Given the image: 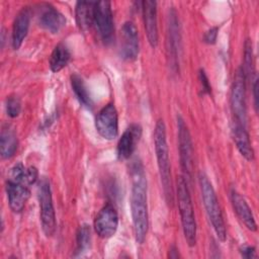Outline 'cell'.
<instances>
[{
	"mask_svg": "<svg viewBox=\"0 0 259 259\" xmlns=\"http://www.w3.org/2000/svg\"><path fill=\"white\" fill-rule=\"evenodd\" d=\"M131 177V210L134 233L137 243L143 244L148 233L149 217L147 203V179L141 162L136 161L132 165Z\"/></svg>",
	"mask_w": 259,
	"mask_h": 259,
	"instance_id": "cell-1",
	"label": "cell"
},
{
	"mask_svg": "<svg viewBox=\"0 0 259 259\" xmlns=\"http://www.w3.org/2000/svg\"><path fill=\"white\" fill-rule=\"evenodd\" d=\"M154 145L165 200L169 206H173L174 192L171 180V167L166 136V125L163 119H159L156 122L154 130Z\"/></svg>",
	"mask_w": 259,
	"mask_h": 259,
	"instance_id": "cell-2",
	"label": "cell"
},
{
	"mask_svg": "<svg viewBox=\"0 0 259 259\" xmlns=\"http://www.w3.org/2000/svg\"><path fill=\"white\" fill-rule=\"evenodd\" d=\"M176 195L183 235L188 246L193 247L196 244L197 228L187 181L183 176H179L177 179Z\"/></svg>",
	"mask_w": 259,
	"mask_h": 259,
	"instance_id": "cell-3",
	"label": "cell"
},
{
	"mask_svg": "<svg viewBox=\"0 0 259 259\" xmlns=\"http://www.w3.org/2000/svg\"><path fill=\"white\" fill-rule=\"evenodd\" d=\"M199 186L203 205L208 217V220L219 238L220 241L224 242L227 238L226 226L223 218V213L219 204V200L213 189L211 182L204 173H199L198 176Z\"/></svg>",
	"mask_w": 259,
	"mask_h": 259,
	"instance_id": "cell-4",
	"label": "cell"
},
{
	"mask_svg": "<svg viewBox=\"0 0 259 259\" xmlns=\"http://www.w3.org/2000/svg\"><path fill=\"white\" fill-rule=\"evenodd\" d=\"M37 196L39 202V217L41 229L47 237H51L55 234L57 223L51 185L50 181L46 177L41 178L39 181Z\"/></svg>",
	"mask_w": 259,
	"mask_h": 259,
	"instance_id": "cell-5",
	"label": "cell"
},
{
	"mask_svg": "<svg viewBox=\"0 0 259 259\" xmlns=\"http://www.w3.org/2000/svg\"><path fill=\"white\" fill-rule=\"evenodd\" d=\"M178 128V147L180 155V164L185 180L192 178L193 172V146L189 130L181 115H177Z\"/></svg>",
	"mask_w": 259,
	"mask_h": 259,
	"instance_id": "cell-6",
	"label": "cell"
},
{
	"mask_svg": "<svg viewBox=\"0 0 259 259\" xmlns=\"http://www.w3.org/2000/svg\"><path fill=\"white\" fill-rule=\"evenodd\" d=\"M231 109L234 114L236 123L246 126L247 123V106H246V79L242 69L236 72L230 97Z\"/></svg>",
	"mask_w": 259,
	"mask_h": 259,
	"instance_id": "cell-7",
	"label": "cell"
},
{
	"mask_svg": "<svg viewBox=\"0 0 259 259\" xmlns=\"http://www.w3.org/2000/svg\"><path fill=\"white\" fill-rule=\"evenodd\" d=\"M93 25L104 44H109L113 38V17L109 1L95 2Z\"/></svg>",
	"mask_w": 259,
	"mask_h": 259,
	"instance_id": "cell-8",
	"label": "cell"
},
{
	"mask_svg": "<svg viewBox=\"0 0 259 259\" xmlns=\"http://www.w3.org/2000/svg\"><path fill=\"white\" fill-rule=\"evenodd\" d=\"M95 127L100 137L105 140H114L118 135V114L113 104L102 107L95 119Z\"/></svg>",
	"mask_w": 259,
	"mask_h": 259,
	"instance_id": "cell-9",
	"label": "cell"
},
{
	"mask_svg": "<svg viewBox=\"0 0 259 259\" xmlns=\"http://www.w3.org/2000/svg\"><path fill=\"white\" fill-rule=\"evenodd\" d=\"M118 227V214L111 203H106L94 220V230L102 239L112 237Z\"/></svg>",
	"mask_w": 259,
	"mask_h": 259,
	"instance_id": "cell-10",
	"label": "cell"
},
{
	"mask_svg": "<svg viewBox=\"0 0 259 259\" xmlns=\"http://www.w3.org/2000/svg\"><path fill=\"white\" fill-rule=\"evenodd\" d=\"M140 51L139 33L136 25L132 21L123 23L120 30V56L123 60L134 61Z\"/></svg>",
	"mask_w": 259,
	"mask_h": 259,
	"instance_id": "cell-11",
	"label": "cell"
},
{
	"mask_svg": "<svg viewBox=\"0 0 259 259\" xmlns=\"http://www.w3.org/2000/svg\"><path fill=\"white\" fill-rule=\"evenodd\" d=\"M180 49V30L179 21L175 10H171L168 17V32H167V53L170 66L172 69L177 68L178 55Z\"/></svg>",
	"mask_w": 259,
	"mask_h": 259,
	"instance_id": "cell-12",
	"label": "cell"
},
{
	"mask_svg": "<svg viewBox=\"0 0 259 259\" xmlns=\"http://www.w3.org/2000/svg\"><path fill=\"white\" fill-rule=\"evenodd\" d=\"M142 136V127L137 124H131L118 140L116 154L119 160H127L134 154L136 147Z\"/></svg>",
	"mask_w": 259,
	"mask_h": 259,
	"instance_id": "cell-13",
	"label": "cell"
},
{
	"mask_svg": "<svg viewBox=\"0 0 259 259\" xmlns=\"http://www.w3.org/2000/svg\"><path fill=\"white\" fill-rule=\"evenodd\" d=\"M142 13L148 41L152 48H156L159 40L157 22V2L153 0L143 1Z\"/></svg>",
	"mask_w": 259,
	"mask_h": 259,
	"instance_id": "cell-14",
	"label": "cell"
},
{
	"mask_svg": "<svg viewBox=\"0 0 259 259\" xmlns=\"http://www.w3.org/2000/svg\"><path fill=\"white\" fill-rule=\"evenodd\" d=\"M5 189L8 198V204L13 212H21L30 197L28 186L7 179Z\"/></svg>",
	"mask_w": 259,
	"mask_h": 259,
	"instance_id": "cell-15",
	"label": "cell"
},
{
	"mask_svg": "<svg viewBox=\"0 0 259 259\" xmlns=\"http://www.w3.org/2000/svg\"><path fill=\"white\" fill-rule=\"evenodd\" d=\"M39 25L52 33H58L66 24L65 16L53 5L45 3L39 6Z\"/></svg>",
	"mask_w": 259,
	"mask_h": 259,
	"instance_id": "cell-16",
	"label": "cell"
},
{
	"mask_svg": "<svg viewBox=\"0 0 259 259\" xmlns=\"http://www.w3.org/2000/svg\"><path fill=\"white\" fill-rule=\"evenodd\" d=\"M29 23H30V10L27 6H25L18 11L13 21L11 42L14 50H18L21 47L24 38L27 35Z\"/></svg>",
	"mask_w": 259,
	"mask_h": 259,
	"instance_id": "cell-17",
	"label": "cell"
},
{
	"mask_svg": "<svg viewBox=\"0 0 259 259\" xmlns=\"http://www.w3.org/2000/svg\"><path fill=\"white\" fill-rule=\"evenodd\" d=\"M230 196L234 210L237 213L240 221L245 225V227L248 230L255 232L257 230V224L246 199L236 189L231 190Z\"/></svg>",
	"mask_w": 259,
	"mask_h": 259,
	"instance_id": "cell-18",
	"label": "cell"
},
{
	"mask_svg": "<svg viewBox=\"0 0 259 259\" xmlns=\"http://www.w3.org/2000/svg\"><path fill=\"white\" fill-rule=\"evenodd\" d=\"M233 139L236 144V147L240 154L247 160H254V150L251 145L249 134L246 131V126L236 123L233 127Z\"/></svg>",
	"mask_w": 259,
	"mask_h": 259,
	"instance_id": "cell-19",
	"label": "cell"
},
{
	"mask_svg": "<svg viewBox=\"0 0 259 259\" xmlns=\"http://www.w3.org/2000/svg\"><path fill=\"white\" fill-rule=\"evenodd\" d=\"M18 146V141H17V136L15 131L8 124L4 125L1 130V135H0V153L1 157L3 159H9L11 158Z\"/></svg>",
	"mask_w": 259,
	"mask_h": 259,
	"instance_id": "cell-20",
	"label": "cell"
},
{
	"mask_svg": "<svg viewBox=\"0 0 259 259\" xmlns=\"http://www.w3.org/2000/svg\"><path fill=\"white\" fill-rule=\"evenodd\" d=\"M38 177V172L37 169L33 166L25 167L21 163L15 164L11 169L9 173L8 179L21 183L23 185L29 186L32 185Z\"/></svg>",
	"mask_w": 259,
	"mask_h": 259,
	"instance_id": "cell-21",
	"label": "cell"
},
{
	"mask_svg": "<svg viewBox=\"0 0 259 259\" xmlns=\"http://www.w3.org/2000/svg\"><path fill=\"white\" fill-rule=\"evenodd\" d=\"M95 2L78 1L75 8L76 22L81 30H87L93 24Z\"/></svg>",
	"mask_w": 259,
	"mask_h": 259,
	"instance_id": "cell-22",
	"label": "cell"
},
{
	"mask_svg": "<svg viewBox=\"0 0 259 259\" xmlns=\"http://www.w3.org/2000/svg\"><path fill=\"white\" fill-rule=\"evenodd\" d=\"M71 60V53L67 46L59 44L55 47L50 57V68L53 72L58 73L64 69Z\"/></svg>",
	"mask_w": 259,
	"mask_h": 259,
	"instance_id": "cell-23",
	"label": "cell"
},
{
	"mask_svg": "<svg viewBox=\"0 0 259 259\" xmlns=\"http://www.w3.org/2000/svg\"><path fill=\"white\" fill-rule=\"evenodd\" d=\"M71 86L79 102L87 108H92V105H93L92 99L90 97L87 86L84 80L82 79V77L79 76L78 74H73L71 76Z\"/></svg>",
	"mask_w": 259,
	"mask_h": 259,
	"instance_id": "cell-24",
	"label": "cell"
},
{
	"mask_svg": "<svg viewBox=\"0 0 259 259\" xmlns=\"http://www.w3.org/2000/svg\"><path fill=\"white\" fill-rule=\"evenodd\" d=\"M91 242V229L88 225L80 226L76 236V253L75 256H80L87 252Z\"/></svg>",
	"mask_w": 259,
	"mask_h": 259,
	"instance_id": "cell-25",
	"label": "cell"
},
{
	"mask_svg": "<svg viewBox=\"0 0 259 259\" xmlns=\"http://www.w3.org/2000/svg\"><path fill=\"white\" fill-rule=\"evenodd\" d=\"M241 69L243 71L246 81L253 80L254 59H253L252 41L249 38L246 39L245 45H244V61H243V67Z\"/></svg>",
	"mask_w": 259,
	"mask_h": 259,
	"instance_id": "cell-26",
	"label": "cell"
},
{
	"mask_svg": "<svg viewBox=\"0 0 259 259\" xmlns=\"http://www.w3.org/2000/svg\"><path fill=\"white\" fill-rule=\"evenodd\" d=\"M5 107H6V112L9 117H11V118L17 117L21 111V103H20L19 98L15 95H10L6 99Z\"/></svg>",
	"mask_w": 259,
	"mask_h": 259,
	"instance_id": "cell-27",
	"label": "cell"
},
{
	"mask_svg": "<svg viewBox=\"0 0 259 259\" xmlns=\"http://www.w3.org/2000/svg\"><path fill=\"white\" fill-rule=\"evenodd\" d=\"M198 75H199V80H200V84L202 87V91L204 93L209 94L211 92V87L209 85V81H208V78H207L205 72L202 69H200Z\"/></svg>",
	"mask_w": 259,
	"mask_h": 259,
	"instance_id": "cell-28",
	"label": "cell"
},
{
	"mask_svg": "<svg viewBox=\"0 0 259 259\" xmlns=\"http://www.w3.org/2000/svg\"><path fill=\"white\" fill-rule=\"evenodd\" d=\"M218 31H219V28L218 27H212L210 29H208L204 36H203V40L206 42V44H209V45H212L217 40V36H218Z\"/></svg>",
	"mask_w": 259,
	"mask_h": 259,
	"instance_id": "cell-29",
	"label": "cell"
},
{
	"mask_svg": "<svg viewBox=\"0 0 259 259\" xmlns=\"http://www.w3.org/2000/svg\"><path fill=\"white\" fill-rule=\"evenodd\" d=\"M240 253L244 258H247V259L256 257V250H255V247L253 246H243L240 249Z\"/></svg>",
	"mask_w": 259,
	"mask_h": 259,
	"instance_id": "cell-30",
	"label": "cell"
},
{
	"mask_svg": "<svg viewBox=\"0 0 259 259\" xmlns=\"http://www.w3.org/2000/svg\"><path fill=\"white\" fill-rule=\"evenodd\" d=\"M252 90H253V97H254V106H255V110L256 112L258 111V78L257 76H255L254 80H253V84H252Z\"/></svg>",
	"mask_w": 259,
	"mask_h": 259,
	"instance_id": "cell-31",
	"label": "cell"
},
{
	"mask_svg": "<svg viewBox=\"0 0 259 259\" xmlns=\"http://www.w3.org/2000/svg\"><path fill=\"white\" fill-rule=\"evenodd\" d=\"M178 256H179V254H178L177 248L175 246H172L169 250V257L170 258H177Z\"/></svg>",
	"mask_w": 259,
	"mask_h": 259,
	"instance_id": "cell-32",
	"label": "cell"
}]
</instances>
